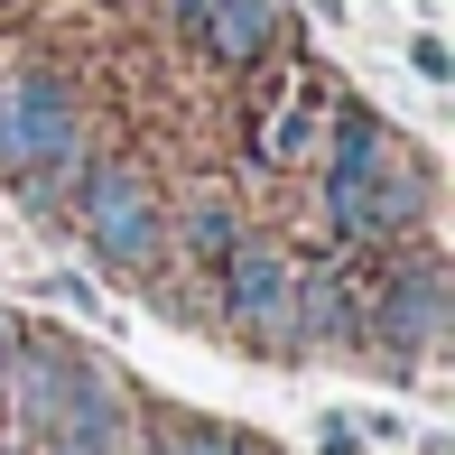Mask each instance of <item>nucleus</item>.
<instances>
[{
	"label": "nucleus",
	"instance_id": "obj_1",
	"mask_svg": "<svg viewBox=\"0 0 455 455\" xmlns=\"http://www.w3.org/2000/svg\"><path fill=\"white\" fill-rule=\"evenodd\" d=\"M0 168L37 204H56L84 177V121H75V93L56 75H10L0 84Z\"/></svg>",
	"mask_w": 455,
	"mask_h": 455
},
{
	"label": "nucleus",
	"instance_id": "obj_2",
	"mask_svg": "<svg viewBox=\"0 0 455 455\" xmlns=\"http://www.w3.org/2000/svg\"><path fill=\"white\" fill-rule=\"evenodd\" d=\"M381 121L371 112H335V168H325V204L344 233H381L419 204V186H381Z\"/></svg>",
	"mask_w": 455,
	"mask_h": 455
},
{
	"label": "nucleus",
	"instance_id": "obj_3",
	"mask_svg": "<svg viewBox=\"0 0 455 455\" xmlns=\"http://www.w3.org/2000/svg\"><path fill=\"white\" fill-rule=\"evenodd\" d=\"M75 214H84V242L112 260V270L158 260V196L131 168H84L75 177Z\"/></svg>",
	"mask_w": 455,
	"mask_h": 455
},
{
	"label": "nucleus",
	"instance_id": "obj_4",
	"mask_svg": "<svg viewBox=\"0 0 455 455\" xmlns=\"http://www.w3.org/2000/svg\"><path fill=\"white\" fill-rule=\"evenodd\" d=\"M223 307H233L242 325H270L279 307H288V260L279 251H223Z\"/></svg>",
	"mask_w": 455,
	"mask_h": 455
},
{
	"label": "nucleus",
	"instance_id": "obj_5",
	"mask_svg": "<svg viewBox=\"0 0 455 455\" xmlns=\"http://www.w3.org/2000/svg\"><path fill=\"white\" fill-rule=\"evenodd\" d=\"M270 28H279V0H204V28H196V37L242 66V56L270 47Z\"/></svg>",
	"mask_w": 455,
	"mask_h": 455
},
{
	"label": "nucleus",
	"instance_id": "obj_6",
	"mask_svg": "<svg viewBox=\"0 0 455 455\" xmlns=\"http://www.w3.org/2000/svg\"><path fill=\"white\" fill-rule=\"evenodd\" d=\"M381 325H390L400 344H427V335H437V260H419V270H409L400 288H390Z\"/></svg>",
	"mask_w": 455,
	"mask_h": 455
},
{
	"label": "nucleus",
	"instance_id": "obj_7",
	"mask_svg": "<svg viewBox=\"0 0 455 455\" xmlns=\"http://www.w3.org/2000/svg\"><path fill=\"white\" fill-rule=\"evenodd\" d=\"M288 316H298V335H344V298H335V270H288Z\"/></svg>",
	"mask_w": 455,
	"mask_h": 455
},
{
	"label": "nucleus",
	"instance_id": "obj_8",
	"mask_svg": "<svg viewBox=\"0 0 455 455\" xmlns=\"http://www.w3.org/2000/svg\"><path fill=\"white\" fill-rule=\"evenodd\" d=\"M186 242H196L204 260H223L233 251V214H223V204H196V214H186Z\"/></svg>",
	"mask_w": 455,
	"mask_h": 455
},
{
	"label": "nucleus",
	"instance_id": "obj_9",
	"mask_svg": "<svg viewBox=\"0 0 455 455\" xmlns=\"http://www.w3.org/2000/svg\"><path fill=\"white\" fill-rule=\"evenodd\" d=\"M307 140H316V112H307V102H298V112H279V131L260 140V149H270V158H298Z\"/></svg>",
	"mask_w": 455,
	"mask_h": 455
},
{
	"label": "nucleus",
	"instance_id": "obj_10",
	"mask_svg": "<svg viewBox=\"0 0 455 455\" xmlns=\"http://www.w3.org/2000/svg\"><path fill=\"white\" fill-rule=\"evenodd\" d=\"M158 455H233L223 437H177V446H158Z\"/></svg>",
	"mask_w": 455,
	"mask_h": 455
},
{
	"label": "nucleus",
	"instance_id": "obj_11",
	"mask_svg": "<svg viewBox=\"0 0 455 455\" xmlns=\"http://www.w3.org/2000/svg\"><path fill=\"white\" fill-rule=\"evenodd\" d=\"M177 19H186V28H204V0H177Z\"/></svg>",
	"mask_w": 455,
	"mask_h": 455
}]
</instances>
